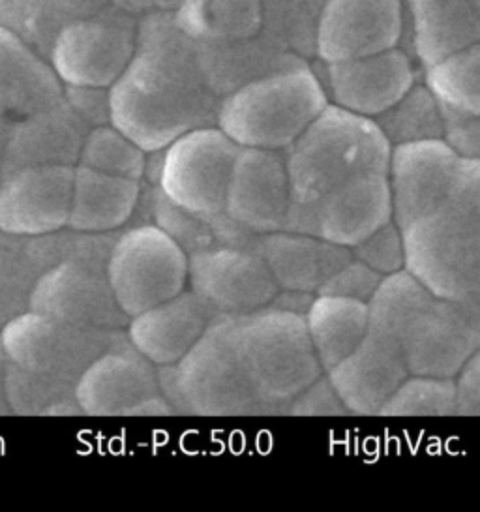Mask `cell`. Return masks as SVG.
Instances as JSON below:
<instances>
[{
    "instance_id": "32",
    "label": "cell",
    "mask_w": 480,
    "mask_h": 512,
    "mask_svg": "<svg viewBox=\"0 0 480 512\" xmlns=\"http://www.w3.org/2000/svg\"><path fill=\"white\" fill-rule=\"evenodd\" d=\"M53 267L44 235L19 237L0 233V331L29 310L38 278Z\"/></svg>"
},
{
    "instance_id": "49",
    "label": "cell",
    "mask_w": 480,
    "mask_h": 512,
    "mask_svg": "<svg viewBox=\"0 0 480 512\" xmlns=\"http://www.w3.org/2000/svg\"><path fill=\"white\" fill-rule=\"evenodd\" d=\"M15 119H10L6 115L0 113V182L4 177V156H6V149H8V141L12 136V128H14Z\"/></svg>"
},
{
    "instance_id": "38",
    "label": "cell",
    "mask_w": 480,
    "mask_h": 512,
    "mask_svg": "<svg viewBox=\"0 0 480 512\" xmlns=\"http://www.w3.org/2000/svg\"><path fill=\"white\" fill-rule=\"evenodd\" d=\"M379 417H456L454 377L409 374Z\"/></svg>"
},
{
    "instance_id": "10",
    "label": "cell",
    "mask_w": 480,
    "mask_h": 512,
    "mask_svg": "<svg viewBox=\"0 0 480 512\" xmlns=\"http://www.w3.org/2000/svg\"><path fill=\"white\" fill-rule=\"evenodd\" d=\"M239 151L240 145L220 126L192 130L162 151L158 188L186 211L224 212L227 186Z\"/></svg>"
},
{
    "instance_id": "12",
    "label": "cell",
    "mask_w": 480,
    "mask_h": 512,
    "mask_svg": "<svg viewBox=\"0 0 480 512\" xmlns=\"http://www.w3.org/2000/svg\"><path fill=\"white\" fill-rule=\"evenodd\" d=\"M392 220L389 173L368 171L338 184L312 203L291 207L285 229L353 248Z\"/></svg>"
},
{
    "instance_id": "37",
    "label": "cell",
    "mask_w": 480,
    "mask_h": 512,
    "mask_svg": "<svg viewBox=\"0 0 480 512\" xmlns=\"http://www.w3.org/2000/svg\"><path fill=\"white\" fill-rule=\"evenodd\" d=\"M147 156L149 152L143 151L134 139L122 134L117 126L105 124L92 128L87 134L77 166L143 182Z\"/></svg>"
},
{
    "instance_id": "31",
    "label": "cell",
    "mask_w": 480,
    "mask_h": 512,
    "mask_svg": "<svg viewBox=\"0 0 480 512\" xmlns=\"http://www.w3.org/2000/svg\"><path fill=\"white\" fill-rule=\"evenodd\" d=\"M175 17L195 42H239L263 31V0H182Z\"/></svg>"
},
{
    "instance_id": "22",
    "label": "cell",
    "mask_w": 480,
    "mask_h": 512,
    "mask_svg": "<svg viewBox=\"0 0 480 512\" xmlns=\"http://www.w3.org/2000/svg\"><path fill=\"white\" fill-rule=\"evenodd\" d=\"M218 316L209 302L188 287L177 297L132 317L126 332L130 344L160 368L177 364Z\"/></svg>"
},
{
    "instance_id": "8",
    "label": "cell",
    "mask_w": 480,
    "mask_h": 512,
    "mask_svg": "<svg viewBox=\"0 0 480 512\" xmlns=\"http://www.w3.org/2000/svg\"><path fill=\"white\" fill-rule=\"evenodd\" d=\"M107 278L132 319L188 289V254L154 222H135L113 244Z\"/></svg>"
},
{
    "instance_id": "25",
    "label": "cell",
    "mask_w": 480,
    "mask_h": 512,
    "mask_svg": "<svg viewBox=\"0 0 480 512\" xmlns=\"http://www.w3.org/2000/svg\"><path fill=\"white\" fill-rule=\"evenodd\" d=\"M89 132L66 100L15 121L4 156V177L25 167L77 166Z\"/></svg>"
},
{
    "instance_id": "1",
    "label": "cell",
    "mask_w": 480,
    "mask_h": 512,
    "mask_svg": "<svg viewBox=\"0 0 480 512\" xmlns=\"http://www.w3.org/2000/svg\"><path fill=\"white\" fill-rule=\"evenodd\" d=\"M220 104L175 12L139 17L134 61L111 87V124L143 151L160 152L192 130L218 126Z\"/></svg>"
},
{
    "instance_id": "17",
    "label": "cell",
    "mask_w": 480,
    "mask_h": 512,
    "mask_svg": "<svg viewBox=\"0 0 480 512\" xmlns=\"http://www.w3.org/2000/svg\"><path fill=\"white\" fill-rule=\"evenodd\" d=\"M405 27L404 0H327L315 61H351L402 47Z\"/></svg>"
},
{
    "instance_id": "21",
    "label": "cell",
    "mask_w": 480,
    "mask_h": 512,
    "mask_svg": "<svg viewBox=\"0 0 480 512\" xmlns=\"http://www.w3.org/2000/svg\"><path fill=\"white\" fill-rule=\"evenodd\" d=\"M409 374L400 342L372 329L351 355L327 372L353 417H379Z\"/></svg>"
},
{
    "instance_id": "39",
    "label": "cell",
    "mask_w": 480,
    "mask_h": 512,
    "mask_svg": "<svg viewBox=\"0 0 480 512\" xmlns=\"http://www.w3.org/2000/svg\"><path fill=\"white\" fill-rule=\"evenodd\" d=\"M353 257L379 272L383 278L405 269L404 231L392 220L375 229L364 241L351 248Z\"/></svg>"
},
{
    "instance_id": "23",
    "label": "cell",
    "mask_w": 480,
    "mask_h": 512,
    "mask_svg": "<svg viewBox=\"0 0 480 512\" xmlns=\"http://www.w3.org/2000/svg\"><path fill=\"white\" fill-rule=\"evenodd\" d=\"M255 250L265 259L280 291L312 295H319L353 257L347 246L289 229L257 235Z\"/></svg>"
},
{
    "instance_id": "41",
    "label": "cell",
    "mask_w": 480,
    "mask_h": 512,
    "mask_svg": "<svg viewBox=\"0 0 480 512\" xmlns=\"http://www.w3.org/2000/svg\"><path fill=\"white\" fill-rule=\"evenodd\" d=\"M287 417H349V411L325 372L289 404Z\"/></svg>"
},
{
    "instance_id": "44",
    "label": "cell",
    "mask_w": 480,
    "mask_h": 512,
    "mask_svg": "<svg viewBox=\"0 0 480 512\" xmlns=\"http://www.w3.org/2000/svg\"><path fill=\"white\" fill-rule=\"evenodd\" d=\"M445 141L464 160H480V115H460L443 107Z\"/></svg>"
},
{
    "instance_id": "2",
    "label": "cell",
    "mask_w": 480,
    "mask_h": 512,
    "mask_svg": "<svg viewBox=\"0 0 480 512\" xmlns=\"http://www.w3.org/2000/svg\"><path fill=\"white\" fill-rule=\"evenodd\" d=\"M160 387L173 415L233 419L270 417L235 344V317L218 316L177 364L160 366Z\"/></svg>"
},
{
    "instance_id": "18",
    "label": "cell",
    "mask_w": 480,
    "mask_h": 512,
    "mask_svg": "<svg viewBox=\"0 0 480 512\" xmlns=\"http://www.w3.org/2000/svg\"><path fill=\"white\" fill-rule=\"evenodd\" d=\"M284 151L240 147L225 197V214L255 235L282 231L291 211Z\"/></svg>"
},
{
    "instance_id": "11",
    "label": "cell",
    "mask_w": 480,
    "mask_h": 512,
    "mask_svg": "<svg viewBox=\"0 0 480 512\" xmlns=\"http://www.w3.org/2000/svg\"><path fill=\"white\" fill-rule=\"evenodd\" d=\"M398 342L411 374L454 377L480 349V310L428 291L405 319Z\"/></svg>"
},
{
    "instance_id": "9",
    "label": "cell",
    "mask_w": 480,
    "mask_h": 512,
    "mask_svg": "<svg viewBox=\"0 0 480 512\" xmlns=\"http://www.w3.org/2000/svg\"><path fill=\"white\" fill-rule=\"evenodd\" d=\"M139 40V17L117 6L66 25L49 61L64 85L111 89L130 62Z\"/></svg>"
},
{
    "instance_id": "24",
    "label": "cell",
    "mask_w": 480,
    "mask_h": 512,
    "mask_svg": "<svg viewBox=\"0 0 480 512\" xmlns=\"http://www.w3.org/2000/svg\"><path fill=\"white\" fill-rule=\"evenodd\" d=\"M64 100V83L51 61L19 34L0 25V113L25 119Z\"/></svg>"
},
{
    "instance_id": "7",
    "label": "cell",
    "mask_w": 480,
    "mask_h": 512,
    "mask_svg": "<svg viewBox=\"0 0 480 512\" xmlns=\"http://www.w3.org/2000/svg\"><path fill=\"white\" fill-rule=\"evenodd\" d=\"M0 340L8 361L32 376L75 385L104 353L130 344L126 331L75 327L27 310L8 321Z\"/></svg>"
},
{
    "instance_id": "29",
    "label": "cell",
    "mask_w": 480,
    "mask_h": 512,
    "mask_svg": "<svg viewBox=\"0 0 480 512\" xmlns=\"http://www.w3.org/2000/svg\"><path fill=\"white\" fill-rule=\"evenodd\" d=\"M145 205L150 222L162 227L190 256L216 246H254L257 235L233 222L225 212L197 214L186 211L164 196L158 186L145 182Z\"/></svg>"
},
{
    "instance_id": "13",
    "label": "cell",
    "mask_w": 480,
    "mask_h": 512,
    "mask_svg": "<svg viewBox=\"0 0 480 512\" xmlns=\"http://www.w3.org/2000/svg\"><path fill=\"white\" fill-rule=\"evenodd\" d=\"M83 417H173L160 387L158 366L132 344L92 362L77 383Z\"/></svg>"
},
{
    "instance_id": "6",
    "label": "cell",
    "mask_w": 480,
    "mask_h": 512,
    "mask_svg": "<svg viewBox=\"0 0 480 512\" xmlns=\"http://www.w3.org/2000/svg\"><path fill=\"white\" fill-rule=\"evenodd\" d=\"M235 344L270 417L287 415V407L300 392L325 374L306 316L297 312L267 306L235 317Z\"/></svg>"
},
{
    "instance_id": "33",
    "label": "cell",
    "mask_w": 480,
    "mask_h": 512,
    "mask_svg": "<svg viewBox=\"0 0 480 512\" xmlns=\"http://www.w3.org/2000/svg\"><path fill=\"white\" fill-rule=\"evenodd\" d=\"M374 121L392 147L445 139L443 106L422 77L394 106L375 117Z\"/></svg>"
},
{
    "instance_id": "42",
    "label": "cell",
    "mask_w": 480,
    "mask_h": 512,
    "mask_svg": "<svg viewBox=\"0 0 480 512\" xmlns=\"http://www.w3.org/2000/svg\"><path fill=\"white\" fill-rule=\"evenodd\" d=\"M383 276L357 257H351L340 271L336 272L319 295H336L345 299L368 302L374 297L377 287L381 284Z\"/></svg>"
},
{
    "instance_id": "40",
    "label": "cell",
    "mask_w": 480,
    "mask_h": 512,
    "mask_svg": "<svg viewBox=\"0 0 480 512\" xmlns=\"http://www.w3.org/2000/svg\"><path fill=\"white\" fill-rule=\"evenodd\" d=\"M111 6V0H40L38 51L49 59L59 32L79 19L94 16Z\"/></svg>"
},
{
    "instance_id": "3",
    "label": "cell",
    "mask_w": 480,
    "mask_h": 512,
    "mask_svg": "<svg viewBox=\"0 0 480 512\" xmlns=\"http://www.w3.org/2000/svg\"><path fill=\"white\" fill-rule=\"evenodd\" d=\"M329 104L314 62L300 61L222 98L218 126L240 147L285 151Z\"/></svg>"
},
{
    "instance_id": "16",
    "label": "cell",
    "mask_w": 480,
    "mask_h": 512,
    "mask_svg": "<svg viewBox=\"0 0 480 512\" xmlns=\"http://www.w3.org/2000/svg\"><path fill=\"white\" fill-rule=\"evenodd\" d=\"M314 68L332 106L368 119L394 106L422 74L419 62L404 47L351 61H314Z\"/></svg>"
},
{
    "instance_id": "14",
    "label": "cell",
    "mask_w": 480,
    "mask_h": 512,
    "mask_svg": "<svg viewBox=\"0 0 480 512\" xmlns=\"http://www.w3.org/2000/svg\"><path fill=\"white\" fill-rule=\"evenodd\" d=\"M188 287L220 316H248L278 297L280 287L254 246H216L188 256Z\"/></svg>"
},
{
    "instance_id": "19",
    "label": "cell",
    "mask_w": 480,
    "mask_h": 512,
    "mask_svg": "<svg viewBox=\"0 0 480 512\" xmlns=\"http://www.w3.org/2000/svg\"><path fill=\"white\" fill-rule=\"evenodd\" d=\"M462 158L445 139L392 147L389 182L394 222L405 229L439 209L454 188Z\"/></svg>"
},
{
    "instance_id": "35",
    "label": "cell",
    "mask_w": 480,
    "mask_h": 512,
    "mask_svg": "<svg viewBox=\"0 0 480 512\" xmlns=\"http://www.w3.org/2000/svg\"><path fill=\"white\" fill-rule=\"evenodd\" d=\"M327 0H263V34L304 61L317 59V34Z\"/></svg>"
},
{
    "instance_id": "47",
    "label": "cell",
    "mask_w": 480,
    "mask_h": 512,
    "mask_svg": "<svg viewBox=\"0 0 480 512\" xmlns=\"http://www.w3.org/2000/svg\"><path fill=\"white\" fill-rule=\"evenodd\" d=\"M111 4L132 16L143 17L156 12H175L182 0H111Z\"/></svg>"
},
{
    "instance_id": "46",
    "label": "cell",
    "mask_w": 480,
    "mask_h": 512,
    "mask_svg": "<svg viewBox=\"0 0 480 512\" xmlns=\"http://www.w3.org/2000/svg\"><path fill=\"white\" fill-rule=\"evenodd\" d=\"M454 192L465 197L480 212V160L462 158L458 177L454 182Z\"/></svg>"
},
{
    "instance_id": "45",
    "label": "cell",
    "mask_w": 480,
    "mask_h": 512,
    "mask_svg": "<svg viewBox=\"0 0 480 512\" xmlns=\"http://www.w3.org/2000/svg\"><path fill=\"white\" fill-rule=\"evenodd\" d=\"M456 417H480V349L454 376Z\"/></svg>"
},
{
    "instance_id": "4",
    "label": "cell",
    "mask_w": 480,
    "mask_h": 512,
    "mask_svg": "<svg viewBox=\"0 0 480 512\" xmlns=\"http://www.w3.org/2000/svg\"><path fill=\"white\" fill-rule=\"evenodd\" d=\"M390 152L392 145L374 119L329 104L284 151L291 207L312 203L362 173H389Z\"/></svg>"
},
{
    "instance_id": "34",
    "label": "cell",
    "mask_w": 480,
    "mask_h": 512,
    "mask_svg": "<svg viewBox=\"0 0 480 512\" xmlns=\"http://www.w3.org/2000/svg\"><path fill=\"white\" fill-rule=\"evenodd\" d=\"M422 81L445 109L480 115V40L422 68Z\"/></svg>"
},
{
    "instance_id": "27",
    "label": "cell",
    "mask_w": 480,
    "mask_h": 512,
    "mask_svg": "<svg viewBox=\"0 0 480 512\" xmlns=\"http://www.w3.org/2000/svg\"><path fill=\"white\" fill-rule=\"evenodd\" d=\"M145 182L75 166L68 227L83 233H117L130 226Z\"/></svg>"
},
{
    "instance_id": "43",
    "label": "cell",
    "mask_w": 480,
    "mask_h": 512,
    "mask_svg": "<svg viewBox=\"0 0 480 512\" xmlns=\"http://www.w3.org/2000/svg\"><path fill=\"white\" fill-rule=\"evenodd\" d=\"M64 100L90 130L111 124V89L64 85Z\"/></svg>"
},
{
    "instance_id": "20",
    "label": "cell",
    "mask_w": 480,
    "mask_h": 512,
    "mask_svg": "<svg viewBox=\"0 0 480 512\" xmlns=\"http://www.w3.org/2000/svg\"><path fill=\"white\" fill-rule=\"evenodd\" d=\"M75 167H25L0 182V233L40 237L68 227Z\"/></svg>"
},
{
    "instance_id": "48",
    "label": "cell",
    "mask_w": 480,
    "mask_h": 512,
    "mask_svg": "<svg viewBox=\"0 0 480 512\" xmlns=\"http://www.w3.org/2000/svg\"><path fill=\"white\" fill-rule=\"evenodd\" d=\"M6 370H8V357L0 340V417H8L12 415L10 406H8V398H6Z\"/></svg>"
},
{
    "instance_id": "28",
    "label": "cell",
    "mask_w": 480,
    "mask_h": 512,
    "mask_svg": "<svg viewBox=\"0 0 480 512\" xmlns=\"http://www.w3.org/2000/svg\"><path fill=\"white\" fill-rule=\"evenodd\" d=\"M197 47L205 79L218 98L239 91L255 79L304 61L272 42L263 32L239 42H197Z\"/></svg>"
},
{
    "instance_id": "15",
    "label": "cell",
    "mask_w": 480,
    "mask_h": 512,
    "mask_svg": "<svg viewBox=\"0 0 480 512\" xmlns=\"http://www.w3.org/2000/svg\"><path fill=\"white\" fill-rule=\"evenodd\" d=\"M29 310L87 329L126 331L130 323L111 289L107 267L87 261H62L47 269L30 293Z\"/></svg>"
},
{
    "instance_id": "36",
    "label": "cell",
    "mask_w": 480,
    "mask_h": 512,
    "mask_svg": "<svg viewBox=\"0 0 480 512\" xmlns=\"http://www.w3.org/2000/svg\"><path fill=\"white\" fill-rule=\"evenodd\" d=\"M75 385L32 376L8 361L6 398L17 417H83Z\"/></svg>"
},
{
    "instance_id": "26",
    "label": "cell",
    "mask_w": 480,
    "mask_h": 512,
    "mask_svg": "<svg viewBox=\"0 0 480 512\" xmlns=\"http://www.w3.org/2000/svg\"><path fill=\"white\" fill-rule=\"evenodd\" d=\"M411 55L428 68L450 53L480 40V12L475 0H404Z\"/></svg>"
},
{
    "instance_id": "50",
    "label": "cell",
    "mask_w": 480,
    "mask_h": 512,
    "mask_svg": "<svg viewBox=\"0 0 480 512\" xmlns=\"http://www.w3.org/2000/svg\"><path fill=\"white\" fill-rule=\"evenodd\" d=\"M475 2H477V8H479V12H480V0H475Z\"/></svg>"
},
{
    "instance_id": "30",
    "label": "cell",
    "mask_w": 480,
    "mask_h": 512,
    "mask_svg": "<svg viewBox=\"0 0 480 512\" xmlns=\"http://www.w3.org/2000/svg\"><path fill=\"white\" fill-rule=\"evenodd\" d=\"M306 325L325 372L351 355L370 331L368 302L336 295H315Z\"/></svg>"
},
{
    "instance_id": "5",
    "label": "cell",
    "mask_w": 480,
    "mask_h": 512,
    "mask_svg": "<svg viewBox=\"0 0 480 512\" xmlns=\"http://www.w3.org/2000/svg\"><path fill=\"white\" fill-rule=\"evenodd\" d=\"M405 271L435 297L480 310V212L454 192L402 229Z\"/></svg>"
}]
</instances>
